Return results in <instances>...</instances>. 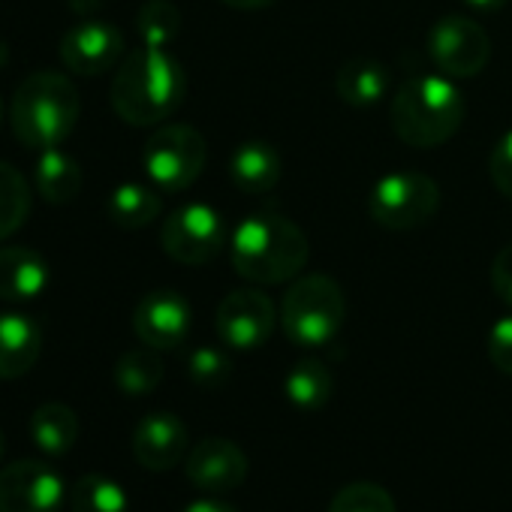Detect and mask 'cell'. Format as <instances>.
Masks as SVG:
<instances>
[{
	"instance_id": "obj_1",
	"label": "cell",
	"mask_w": 512,
	"mask_h": 512,
	"mask_svg": "<svg viewBox=\"0 0 512 512\" xmlns=\"http://www.w3.org/2000/svg\"><path fill=\"white\" fill-rule=\"evenodd\" d=\"M187 94L184 67L154 46L130 52L112 79V109L130 127H154L166 121Z\"/></svg>"
},
{
	"instance_id": "obj_2",
	"label": "cell",
	"mask_w": 512,
	"mask_h": 512,
	"mask_svg": "<svg viewBox=\"0 0 512 512\" xmlns=\"http://www.w3.org/2000/svg\"><path fill=\"white\" fill-rule=\"evenodd\" d=\"M311 256L308 235L281 214H253L232 232V269L253 284H287Z\"/></svg>"
},
{
	"instance_id": "obj_3",
	"label": "cell",
	"mask_w": 512,
	"mask_h": 512,
	"mask_svg": "<svg viewBox=\"0 0 512 512\" xmlns=\"http://www.w3.org/2000/svg\"><path fill=\"white\" fill-rule=\"evenodd\" d=\"M82 100L76 85L61 73H34L28 76L10 103L13 133L25 148L46 151L61 148V142L76 130Z\"/></svg>"
},
{
	"instance_id": "obj_4",
	"label": "cell",
	"mask_w": 512,
	"mask_h": 512,
	"mask_svg": "<svg viewBox=\"0 0 512 512\" xmlns=\"http://www.w3.org/2000/svg\"><path fill=\"white\" fill-rule=\"evenodd\" d=\"M392 130L404 145L437 148L464 121V94L449 76L407 79L392 97Z\"/></svg>"
},
{
	"instance_id": "obj_5",
	"label": "cell",
	"mask_w": 512,
	"mask_h": 512,
	"mask_svg": "<svg viewBox=\"0 0 512 512\" xmlns=\"http://www.w3.org/2000/svg\"><path fill=\"white\" fill-rule=\"evenodd\" d=\"M344 317H347L344 290L326 275L299 278L281 302L284 335L299 347L329 344L341 332Z\"/></svg>"
},
{
	"instance_id": "obj_6",
	"label": "cell",
	"mask_w": 512,
	"mask_h": 512,
	"mask_svg": "<svg viewBox=\"0 0 512 512\" xmlns=\"http://www.w3.org/2000/svg\"><path fill=\"white\" fill-rule=\"evenodd\" d=\"M208 148L199 130L187 124H166L145 142L142 166L160 193L187 190L205 169Z\"/></svg>"
},
{
	"instance_id": "obj_7",
	"label": "cell",
	"mask_w": 512,
	"mask_h": 512,
	"mask_svg": "<svg viewBox=\"0 0 512 512\" xmlns=\"http://www.w3.org/2000/svg\"><path fill=\"white\" fill-rule=\"evenodd\" d=\"M440 208V187L422 172H392L368 196V214L377 226L410 232L425 226Z\"/></svg>"
},
{
	"instance_id": "obj_8",
	"label": "cell",
	"mask_w": 512,
	"mask_h": 512,
	"mask_svg": "<svg viewBox=\"0 0 512 512\" xmlns=\"http://www.w3.org/2000/svg\"><path fill=\"white\" fill-rule=\"evenodd\" d=\"M226 226L217 208L205 202H190L172 211L160 229V244L166 256L181 266H205L223 250Z\"/></svg>"
},
{
	"instance_id": "obj_9",
	"label": "cell",
	"mask_w": 512,
	"mask_h": 512,
	"mask_svg": "<svg viewBox=\"0 0 512 512\" xmlns=\"http://www.w3.org/2000/svg\"><path fill=\"white\" fill-rule=\"evenodd\" d=\"M428 52L449 79H473L491 58L488 34L467 16H446L428 34Z\"/></svg>"
},
{
	"instance_id": "obj_10",
	"label": "cell",
	"mask_w": 512,
	"mask_h": 512,
	"mask_svg": "<svg viewBox=\"0 0 512 512\" xmlns=\"http://www.w3.org/2000/svg\"><path fill=\"white\" fill-rule=\"evenodd\" d=\"M67 482L46 461H13L0 470V512H61Z\"/></svg>"
},
{
	"instance_id": "obj_11",
	"label": "cell",
	"mask_w": 512,
	"mask_h": 512,
	"mask_svg": "<svg viewBox=\"0 0 512 512\" xmlns=\"http://www.w3.org/2000/svg\"><path fill=\"white\" fill-rule=\"evenodd\" d=\"M275 302L260 290H235L217 308V335L232 350H256L275 332Z\"/></svg>"
},
{
	"instance_id": "obj_12",
	"label": "cell",
	"mask_w": 512,
	"mask_h": 512,
	"mask_svg": "<svg viewBox=\"0 0 512 512\" xmlns=\"http://www.w3.org/2000/svg\"><path fill=\"white\" fill-rule=\"evenodd\" d=\"M190 305L175 290L148 293L133 311V332L151 350H175L190 335Z\"/></svg>"
},
{
	"instance_id": "obj_13",
	"label": "cell",
	"mask_w": 512,
	"mask_h": 512,
	"mask_svg": "<svg viewBox=\"0 0 512 512\" xmlns=\"http://www.w3.org/2000/svg\"><path fill=\"white\" fill-rule=\"evenodd\" d=\"M124 58V37L109 22H79L61 37V61L76 76H103Z\"/></svg>"
},
{
	"instance_id": "obj_14",
	"label": "cell",
	"mask_w": 512,
	"mask_h": 512,
	"mask_svg": "<svg viewBox=\"0 0 512 512\" xmlns=\"http://www.w3.org/2000/svg\"><path fill=\"white\" fill-rule=\"evenodd\" d=\"M187 479L208 494L232 491L247 479V455L226 437H205L187 452Z\"/></svg>"
},
{
	"instance_id": "obj_15",
	"label": "cell",
	"mask_w": 512,
	"mask_h": 512,
	"mask_svg": "<svg viewBox=\"0 0 512 512\" xmlns=\"http://www.w3.org/2000/svg\"><path fill=\"white\" fill-rule=\"evenodd\" d=\"M187 428L175 413H148L133 431V455L145 470H172L187 455Z\"/></svg>"
},
{
	"instance_id": "obj_16",
	"label": "cell",
	"mask_w": 512,
	"mask_h": 512,
	"mask_svg": "<svg viewBox=\"0 0 512 512\" xmlns=\"http://www.w3.org/2000/svg\"><path fill=\"white\" fill-rule=\"evenodd\" d=\"M49 287V263L34 247H0V299L31 302Z\"/></svg>"
},
{
	"instance_id": "obj_17",
	"label": "cell",
	"mask_w": 512,
	"mask_h": 512,
	"mask_svg": "<svg viewBox=\"0 0 512 512\" xmlns=\"http://www.w3.org/2000/svg\"><path fill=\"white\" fill-rule=\"evenodd\" d=\"M43 353V329L28 314H0V380L25 377Z\"/></svg>"
},
{
	"instance_id": "obj_18",
	"label": "cell",
	"mask_w": 512,
	"mask_h": 512,
	"mask_svg": "<svg viewBox=\"0 0 512 512\" xmlns=\"http://www.w3.org/2000/svg\"><path fill=\"white\" fill-rule=\"evenodd\" d=\"M281 172V157L269 142H244L229 160V178L247 196H266L269 190H275Z\"/></svg>"
},
{
	"instance_id": "obj_19",
	"label": "cell",
	"mask_w": 512,
	"mask_h": 512,
	"mask_svg": "<svg viewBox=\"0 0 512 512\" xmlns=\"http://www.w3.org/2000/svg\"><path fill=\"white\" fill-rule=\"evenodd\" d=\"M338 97L353 109H371L389 94V70L374 58H353L338 70Z\"/></svg>"
},
{
	"instance_id": "obj_20",
	"label": "cell",
	"mask_w": 512,
	"mask_h": 512,
	"mask_svg": "<svg viewBox=\"0 0 512 512\" xmlns=\"http://www.w3.org/2000/svg\"><path fill=\"white\" fill-rule=\"evenodd\" d=\"M34 184L49 205L73 202L82 190V166L61 148H46L34 166Z\"/></svg>"
},
{
	"instance_id": "obj_21",
	"label": "cell",
	"mask_w": 512,
	"mask_h": 512,
	"mask_svg": "<svg viewBox=\"0 0 512 512\" xmlns=\"http://www.w3.org/2000/svg\"><path fill=\"white\" fill-rule=\"evenodd\" d=\"M76 437H79V416L73 407L61 401H49L31 413V440L46 455L52 458L67 455L76 446Z\"/></svg>"
},
{
	"instance_id": "obj_22",
	"label": "cell",
	"mask_w": 512,
	"mask_h": 512,
	"mask_svg": "<svg viewBox=\"0 0 512 512\" xmlns=\"http://www.w3.org/2000/svg\"><path fill=\"white\" fill-rule=\"evenodd\" d=\"M160 208L163 202H160L157 187H145L136 181L115 187L109 196V217L121 229H145L148 223L160 217Z\"/></svg>"
},
{
	"instance_id": "obj_23",
	"label": "cell",
	"mask_w": 512,
	"mask_h": 512,
	"mask_svg": "<svg viewBox=\"0 0 512 512\" xmlns=\"http://www.w3.org/2000/svg\"><path fill=\"white\" fill-rule=\"evenodd\" d=\"M332 374L323 362L317 359H302L290 368L284 392L290 398V404H296L299 410H320L329 404L332 398Z\"/></svg>"
},
{
	"instance_id": "obj_24",
	"label": "cell",
	"mask_w": 512,
	"mask_h": 512,
	"mask_svg": "<svg viewBox=\"0 0 512 512\" xmlns=\"http://www.w3.org/2000/svg\"><path fill=\"white\" fill-rule=\"evenodd\" d=\"M31 184L25 181V175L0 160V241L10 238L13 232H19L31 214Z\"/></svg>"
},
{
	"instance_id": "obj_25",
	"label": "cell",
	"mask_w": 512,
	"mask_h": 512,
	"mask_svg": "<svg viewBox=\"0 0 512 512\" xmlns=\"http://www.w3.org/2000/svg\"><path fill=\"white\" fill-rule=\"evenodd\" d=\"M73 512H130V500L121 482L106 473H85L70 497Z\"/></svg>"
},
{
	"instance_id": "obj_26",
	"label": "cell",
	"mask_w": 512,
	"mask_h": 512,
	"mask_svg": "<svg viewBox=\"0 0 512 512\" xmlns=\"http://www.w3.org/2000/svg\"><path fill=\"white\" fill-rule=\"evenodd\" d=\"M160 350L142 347L130 350L115 362V386L124 395H148L160 386L163 380V362L157 356Z\"/></svg>"
},
{
	"instance_id": "obj_27",
	"label": "cell",
	"mask_w": 512,
	"mask_h": 512,
	"mask_svg": "<svg viewBox=\"0 0 512 512\" xmlns=\"http://www.w3.org/2000/svg\"><path fill=\"white\" fill-rule=\"evenodd\" d=\"M178 28H181V13L169 0H148L136 16V31L142 37V46L166 49L178 37Z\"/></svg>"
},
{
	"instance_id": "obj_28",
	"label": "cell",
	"mask_w": 512,
	"mask_h": 512,
	"mask_svg": "<svg viewBox=\"0 0 512 512\" xmlns=\"http://www.w3.org/2000/svg\"><path fill=\"white\" fill-rule=\"evenodd\" d=\"M329 512H395V500L377 482H350L332 497Z\"/></svg>"
},
{
	"instance_id": "obj_29",
	"label": "cell",
	"mask_w": 512,
	"mask_h": 512,
	"mask_svg": "<svg viewBox=\"0 0 512 512\" xmlns=\"http://www.w3.org/2000/svg\"><path fill=\"white\" fill-rule=\"evenodd\" d=\"M187 374H190V380H193L196 386H202V389H217V386H223V383L229 380L232 362H229V356H226L223 350H217V347H199V350H193L190 359H187Z\"/></svg>"
},
{
	"instance_id": "obj_30",
	"label": "cell",
	"mask_w": 512,
	"mask_h": 512,
	"mask_svg": "<svg viewBox=\"0 0 512 512\" xmlns=\"http://www.w3.org/2000/svg\"><path fill=\"white\" fill-rule=\"evenodd\" d=\"M488 175L500 196L512 199V130L497 139L488 157Z\"/></svg>"
},
{
	"instance_id": "obj_31",
	"label": "cell",
	"mask_w": 512,
	"mask_h": 512,
	"mask_svg": "<svg viewBox=\"0 0 512 512\" xmlns=\"http://www.w3.org/2000/svg\"><path fill=\"white\" fill-rule=\"evenodd\" d=\"M488 359L497 371L512 377V317H503L488 332Z\"/></svg>"
},
{
	"instance_id": "obj_32",
	"label": "cell",
	"mask_w": 512,
	"mask_h": 512,
	"mask_svg": "<svg viewBox=\"0 0 512 512\" xmlns=\"http://www.w3.org/2000/svg\"><path fill=\"white\" fill-rule=\"evenodd\" d=\"M491 287L500 302L512 308V244H506L491 263Z\"/></svg>"
},
{
	"instance_id": "obj_33",
	"label": "cell",
	"mask_w": 512,
	"mask_h": 512,
	"mask_svg": "<svg viewBox=\"0 0 512 512\" xmlns=\"http://www.w3.org/2000/svg\"><path fill=\"white\" fill-rule=\"evenodd\" d=\"M184 512H235V509L229 503H223V500L205 497V500H193L190 506H184Z\"/></svg>"
},
{
	"instance_id": "obj_34",
	"label": "cell",
	"mask_w": 512,
	"mask_h": 512,
	"mask_svg": "<svg viewBox=\"0 0 512 512\" xmlns=\"http://www.w3.org/2000/svg\"><path fill=\"white\" fill-rule=\"evenodd\" d=\"M220 4H226L232 10H266V7L278 4V0H220Z\"/></svg>"
},
{
	"instance_id": "obj_35",
	"label": "cell",
	"mask_w": 512,
	"mask_h": 512,
	"mask_svg": "<svg viewBox=\"0 0 512 512\" xmlns=\"http://www.w3.org/2000/svg\"><path fill=\"white\" fill-rule=\"evenodd\" d=\"M100 4H103V0H70V10L79 13V16H88V13L100 10Z\"/></svg>"
},
{
	"instance_id": "obj_36",
	"label": "cell",
	"mask_w": 512,
	"mask_h": 512,
	"mask_svg": "<svg viewBox=\"0 0 512 512\" xmlns=\"http://www.w3.org/2000/svg\"><path fill=\"white\" fill-rule=\"evenodd\" d=\"M467 7H473V10H482V13H494V10H500L506 0H464Z\"/></svg>"
},
{
	"instance_id": "obj_37",
	"label": "cell",
	"mask_w": 512,
	"mask_h": 512,
	"mask_svg": "<svg viewBox=\"0 0 512 512\" xmlns=\"http://www.w3.org/2000/svg\"><path fill=\"white\" fill-rule=\"evenodd\" d=\"M0 458H4V434H0Z\"/></svg>"
},
{
	"instance_id": "obj_38",
	"label": "cell",
	"mask_w": 512,
	"mask_h": 512,
	"mask_svg": "<svg viewBox=\"0 0 512 512\" xmlns=\"http://www.w3.org/2000/svg\"><path fill=\"white\" fill-rule=\"evenodd\" d=\"M0 118H4V100H0Z\"/></svg>"
}]
</instances>
